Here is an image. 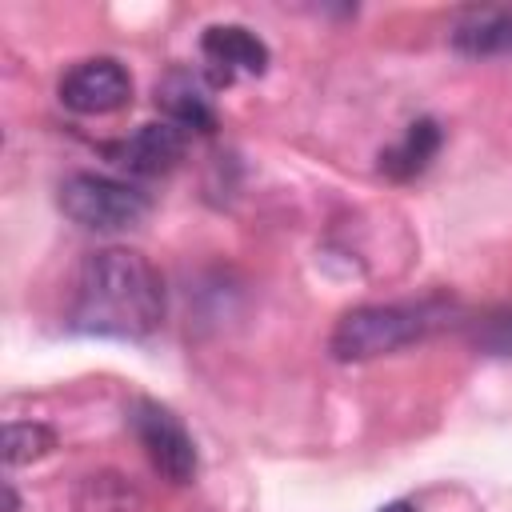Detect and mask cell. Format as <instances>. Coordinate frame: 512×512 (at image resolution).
Here are the masks:
<instances>
[{"instance_id": "cell-10", "label": "cell", "mask_w": 512, "mask_h": 512, "mask_svg": "<svg viewBox=\"0 0 512 512\" xmlns=\"http://www.w3.org/2000/svg\"><path fill=\"white\" fill-rule=\"evenodd\" d=\"M436 152H440V128H436V120H416V124L404 128V136L392 148L380 152V168L392 180H412V176H420L432 164Z\"/></svg>"}, {"instance_id": "cell-6", "label": "cell", "mask_w": 512, "mask_h": 512, "mask_svg": "<svg viewBox=\"0 0 512 512\" xmlns=\"http://www.w3.org/2000/svg\"><path fill=\"white\" fill-rule=\"evenodd\" d=\"M200 60L212 88H228L240 76H264L268 44L244 24H212L200 36Z\"/></svg>"}, {"instance_id": "cell-7", "label": "cell", "mask_w": 512, "mask_h": 512, "mask_svg": "<svg viewBox=\"0 0 512 512\" xmlns=\"http://www.w3.org/2000/svg\"><path fill=\"white\" fill-rule=\"evenodd\" d=\"M184 128L160 120V124H140L136 132L104 144V156L132 176H164L184 160Z\"/></svg>"}, {"instance_id": "cell-14", "label": "cell", "mask_w": 512, "mask_h": 512, "mask_svg": "<svg viewBox=\"0 0 512 512\" xmlns=\"http://www.w3.org/2000/svg\"><path fill=\"white\" fill-rule=\"evenodd\" d=\"M380 512H412V504H404V500H396V504H384Z\"/></svg>"}, {"instance_id": "cell-3", "label": "cell", "mask_w": 512, "mask_h": 512, "mask_svg": "<svg viewBox=\"0 0 512 512\" xmlns=\"http://www.w3.org/2000/svg\"><path fill=\"white\" fill-rule=\"evenodd\" d=\"M60 212L88 232H128L148 216V196L116 176L72 172L60 184Z\"/></svg>"}, {"instance_id": "cell-1", "label": "cell", "mask_w": 512, "mask_h": 512, "mask_svg": "<svg viewBox=\"0 0 512 512\" xmlns=\"http://www.w3.org/2000/svg\"><path fill=\"white\" fill-rule=\"evenodd\" d=\"M164 304V276L156 264L112 244L84 256L72 284L68 328L108 340H144L160 328Z\"/></svg>"}, {"instance_id": "cell-8", "label": "cell", "mask_w": 512, "mask_h": 512, "mask_svg": "<svg viewBox=\"0 0 512 512\" xmlns=\"http://www.w3.org/2000/svg\"><path fill=\"white\" fill-rule=\"evenodd\" d=\"M448 44L460 56H512V8H460L448 24Z\"/></svg>"}, {"instance_id": "cell-12", "label": "cell", "mask_w": 512, "mask_h": 512, "mask_svg": "<svg viewBox=\"0 0 512 512\" xmlns=\"http://www.w3.org/2000/svg\"><path fill=\"white\" fill-rule=\"evenodd\" d=\"M56 448V432L48 424H32V420H12L4 428V464L8 468H20V464H32L40 456H48Z\"/></svg>"}, {"instance_id": "cell-4", "label": "cell", "mask_w": 512, "mask_h": 512, "mask_svg": "<svg viewBox=\"0 0 512 512\" xmlns=\"http://www.w3.org/2000/svg\"><path fill=\"white\" fill-rule=\"evenodd\" d=\"M128 428L140 440L144 456L152 460V468L172 480V484H188L196 476V444L188 436V428L180 424V416L172 408H164L160 400H136L128 408Z\"/></svg>"}, {"instance_id": "cell-13", "label": "cell", "mask_w": 512, "mask_h": 512, "mask_svg": "<svg viewBox=\"0 0 512 512\" xmlns=\"http://www.w3.org/2000/svg\"><path fill=\"white\" fill-rule=\"evenodd\" d=\"M476 344L496 352V356H512V308H500V312L484 316L480 328H476Z\"/></svg>"}, {"instance_id": "cell-11", "label": "cell", "mask_w": 512, "mask_h": 512, "mask_svg": "<svg viewBox=\"0 0 512 512\" xmlns=\"http://www.w3.org/2000/svg\"><path fill=\"white\" fill-rule=\"evenodd\" d=\"M72 508L76 512H148L144 496L116 472L84 476L76 496H72Z\"/></svg>"}, {"instance_id": "cell-2", "label": "cell", "mask_w": 512, "mask_h": 512, "mask_svg": "<svg viewBox=\"0 0 512 512\" xmlns=\"http://www.w3.org/2000/svg\"><path fill=\"white\" fill-rule=\"evenodd\" d=\"M452 316L448 300H404V304H360L344 312L332 328V356L336 360H372L400 352L436 328H444Z\"/></svg>"}, {"instance_id": "cell-9", "label": "cell", "mask_w": 512, "mask_h": 512, "mask_svg": "<svg viewBox=\"0 0 512 512\" xmlns=\"http://www.w3.org/2000/svg\"><path fill=\"white\" fill-rule=\"evenodd\" d=\"M156 104L164 108L168 124L184 128V132H212L216 128V108L204 96L200 80L184 68H172L160 84H156Z\"/></svg>"}, {"instance_id": "cell-5", "label": "cell", "mask_w": 512, "mask_h": 512, "mask_svg": "<svg viewBox=\"0 0 512 512\" xmlns=\"http://www.w3.org/2000/svg\"><path fill=\"white\" fill-rule=\"evenodd\" d=\"M132 100V76L112 56H92L60 76V104L76 116H108Z\"/></svg>"}]
</instances>
